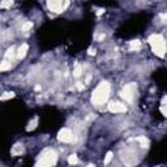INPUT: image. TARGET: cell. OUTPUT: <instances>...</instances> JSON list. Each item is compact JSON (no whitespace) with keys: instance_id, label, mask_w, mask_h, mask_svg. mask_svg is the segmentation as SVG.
<instances>
[{"instance_id":"14","label":"cell","mask_w":167,"mask_h":167,"mask_svg":"<svg viewBox=\"0 0 167 167\" xmlns=\"http://www.w3.org/2000/svg\"><path fill=\"white\" fill-rule=\"evenodd\" d=\"M129 47H131V50H140L141 48V42L140 41H132L129 43Z\"/></svg>"},{"instance_id":"9","label":"cell","mask_w":167,"mask_h":167,"mask_svg":"<svg viewBox=\"0 0 167 167\" xmlns=\"http://www.w3.org/2000/svg\"><path fill=\"white\" fill-rule=\"evenodd\" d=\"M27 50H29V46H27L26 43L21 44V47H20V48H18L17 54H16V56H17V59H24V58L26 56V54H27Z\"/></svg>"},{"instance_id":"13","label":"cell","mask_w":167,"mask_h":167,"mask_svg":"<svg viewBox=\"0 0 167 167\" xmlns=\"http://www.w3.org/2000/svg\"><path fill=\"white\" fill-rule=\"evenodd\" d=\"M13 56H15V47H9V48L7 50V52H5L4 59L12 60V59H13Z\"/></svg>"},{"instance_id":"7","label":"cell","mask_w":167,"mask_h":167,"mask_svg":"<svg viewBox=\"0 0 167 167\" xmlns=\"http://www.w3.org/2000/svg\"><path fill=\"white\" fill-rule=\"evenodd\" d=\"M121 159H123V162L125 165L131 166V165H135V163H137V158H136V154L133 152H131V150H125V154L123 152H121Z\"/></svg>"},{"instance_id":"23","label":"cell","mask_w":167,"mask_h":167,"mask_svg":"<svg viewBox=\"0 0 167 167\" xmlns=\"http://www.w3.org/2000/svg\"><path fill=\"white\" fill-rule=\"evenodd\" d=\"M89 54H90V55H94V54H95V50L90 48V50H89Z\"/></svg>"},{"instance_id":"6","label":"cell","mask_w":167,"mask_h":167,"mask_svg":"<svg viewBox=\"0 0 167 167\" xmlns=\"http://www.w3.org/2000/svg\"><path fill=\"white\" fill-rule=\"evenodd\" d=\"M58 138H59V141H62V142H72V141H74L73 133H72V131L68 129V128L60 129L59 133H58Z\"/></svg>"},{"instance_id":"16","label":"cell","mask_w":167,"mask_h":167,"mask_svg":"<svg viewBox=\"0 0 167 167\" xmlns=\"http://www.w3.org/2000/svg\"><path fill=\"white\" fill-rule=\"evenodd\" d=\"M68 162L71 163V165H76V163H79V158H77V155L72 154L68 157Z\"/></svg>"},{"instance_id":"20","label":"cell","mask_w":167,"mask_h":167,"mask_svg":"<svg viewBox=\"0 0 167 167\" xmlns=\"http://www.w3.org/2000/svg\"><path fill=\"white\" fill-rule=\"evenodd\" d=\"M37 121H38V119H34V120H33V121H30V123H29V127H27L26 129H27V131H32V129H34V128L37 127V125H35V124H37Z\"/></svg>"},{"instance_id":"12","label":"cell","mask_w":167,"mask_h":167,"mask_svg":"<svg viewBox=\"0 0 167 167\" xmlns=\"http://www.w3.org/2000/svg\"><path fill=\"white\" fill-rule=\"evenodd\" d=\"M161 111L163 112V115L167 116V95L162 98V103H161Z\"/></svg>"},{"instance_id":"17","label":"cell","mask_w":167,"mask_h":167,"mask_svg":"<svg viewBox=\"0 0 167 167\" xmlns=\"http://www.w3.org/2000/svg\"><path fill=\"white\" fill-rule=\"evenodd\" d=\"M73 76L74 77H80V76H81V65H79V64L76 65V68H74V71H73Z\"/></svg>"},{"instance_id":"2","label":"cell","mask_w":167,"mask_h":167,"mask_svg":"<svg viewBox=\"0 0 167 167\" xmlns=\"http://www.w3.org/2000/svg\"><path fill=\"white\" fill-rule=\"evenodd\" d=\"M149 43L157 56L163 58L166 54V41L161 34H153L149 37Z\"/></svg>"},{"instance_id":"18","label":"cell","mask_w":167,"mask_h":167,"mask_svg":"<svg viewBox=\"0 0 167 167\" xmlns=\"http://www.w3.org/2000/svg\"><path fill=\"white\" fill-rule=\"evenodd\" d=\"M32 27H33V22H26V24L22 25V32H27Z\"/></svg>"},{"instance_id":"10","label":"cell","mask_w":167,"mask_h":167,"mask_svg":"<svg viewBox=\"0 0 167 167\" xmlns=\"http://www.w3.org/2000/svg\"><path fill=\"white\" fill-rule=\"evenodd\" d=\"M12 60H8V59H4L3 60V63L0 64V71H7V69H11V67H12Z\"/></svg>"},{"instance_id":"8","label":"cell","mask_w":167,"mask_h":167,"mask_svg":"<svg viewBox=\"0 0 167 167\" xmlns=\"http://www.w3.org/2000/svg\"><path fill=\"white\" fill-rule=\"evenodd\" d=\"M108 111H111V112H125L127 111V107H125V105H123L121 102H111L110 105H108Z\"/></svg>"},{"instance_id":"4","label":"cell","mask_w":167,"mask_h":167,"mask_svg":"<svg viewBox=\"0 0 167 167\" xmlns=\"http://www.w3.org/2000/svg\"><path fill=\"white\" fill-rule=\"evenodd\" d=\"M136 91H137V85L133 84V82H131V84H128V85H125L123 88L120 95L125 102H132L133 98H135V95H136Z\"/></svg>"},{"instance_id":"1","label":"cell","mask_w":167,"mask_h":167,"mask_svg":"<svg viewBox=\"0 0 167 167\" xmlns=\"http://www.w3.org/2000/svg\"><path fill=\"white\" fill-rule=\"evenodd\" d=\"M108 95H110V84L102 81L91 94V103L95 106H102L108 99Z\"/></svg>"},{"instance_id":"21","label":"cell","mask_w":167,"mask_h":167,"mask_svg":"<svg viewBox=\"0 0 167 167\" xmlns=\"http://www.w3.org/2000/svg\"><path fill=\"white\" fill-rule=\"evenodd\" d=\"M15 94L13 93H4V95H1V101H5V99H9V98H13Z\"/></svg>"},{"instance_id":"3","label":"cell","mask_w":167,"mask_h":167,"mask_svg":"<svg viewBox=\"0 0 167 167\" xmlns=\"http://www.w3.org/2000/svg\"><path fill=\"white\" fill-rule=\"evenodd\" d=\"M56 161H58L56 152L51 150V149H47L39 155V158H38V161H37V166H43V167L52 166L56 163Z\"/></svg>"},{"instance_id":"11","label":"cell","mask_w":167,"mask_h":167,"mask_svg":"<svg viewBox=\"0 0 167 167\" xmlns=\"http://www.w3.org/2000/svg\"><path fill=\"white\" fill-rule=\"evenodd\" d=\"M21 153H24V146L20 145V144H17V145L13 146V149H12V154L13 155H18V154H21Z\"/></svg>"},{"instance_id":"22","label":"cell","mask_w":167,"mask_h":167,"mask_svg":"<svg viewBox=\"0 0 167 167\" xmlns=\"http://www.w3.org/2000/svg\"><path fill=\"white\" fill-rule=\"evenodd\" d=\"M11 4H12V0H4V1L1 3V7L7 8V7H11Z\"/></svg>"},{"instance_id":"19","label":"cell","mask_w":167,"mask_h":167,"mask_svg":"<svg viewBox=\"0 0 167 167\" xmlns=\"http://www.w3.org/2000/svg\"><path fill=\"white\" fill-rule=\"evenodd\" d=\"M112 152H108L107 154H106V158H105V165H107V163H110V161L112 159Z\"/></svg>"},{"instance_id":"5","label":"cell","mask_w":167,"mask_h":167,"mask_svg":"<svg viewBox=\"0 0 167 167\" xmlns=\"http://www.w3.org/2000/svg\"><path fill=\"white\" fill-rule=\"evenodd\" d=\"M69 1L68 0H47V7L50 8V11L52 12L60 13L68 7Z\"/></svg>"},{"instance_id":"15","label":"cell","mask_w":167,"mask_h":167,"mask_svg":"<svg viewBox=\"0 0 167 167\" xmlns=\"http://www.w3.org/2000/svg\"><path fill=\"white\" fill-rule=\"evenodd\" d=\"M137 141L141 144L142 147H147V145H149V141H147L146 137H137Z\"/></svg>"}]
</instances>
